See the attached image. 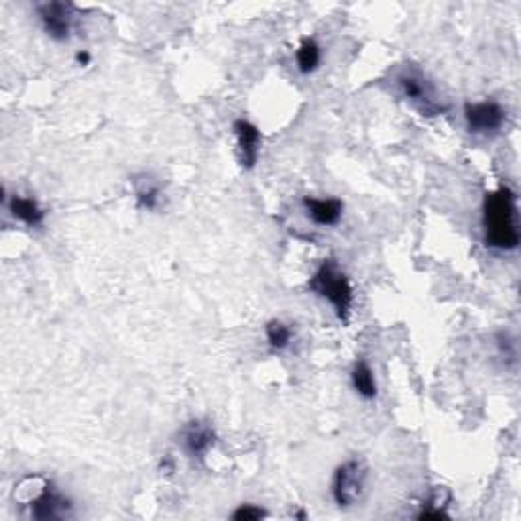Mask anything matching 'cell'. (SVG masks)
<instances>
[{
  "label": "cell",
  "mask_w": 521,
  "mask_h": 521,
  "mask_svg": "<svg viewBox=\"0 0 521 521\" xmlns=\"http://www.w3.org/2000/svg\"><path fill=\"white\" fill-rule=\"evenodd\" d=\"M483 239L485 245L503 253L516 250L521 242L517 195L511 188L501 186L485 194L483 200Z\"/></svg>",
  "instance_id": "cell-1"
},
{
  "label": "cell",
  "mask_w": 521,
  "mask_h": 521,
  "mask_svg": "<svg viewBox=\"0 0 521 521\" xmlns=\"http://www.w3.org/2000/svg\"><path fill=\"white\" fill-rule=\"evenodd\" d=\"M19 499L29 510V517L37 521H56L70 517L73 503L51 479L27 477L19 483Z\"/></svg>",
  "instance_id": "cell-2"
},
{
  "label": "cell",
  "mask_w": 521,
  "mask_h": 521,
  "mask_svg": "<svg viewBox=\"0 0 521 521\" xmlns=\"http://www.w3.org/2000/svg\"><path fill=\"white\" fill-rule=\"evenodd\" d=\"M308 289L333 306L338 320L342 324H349L355 302L353 283H350L349 275L342 272L334 259H324L320 263V267L310 277Z\"/></svg>",
  "instance_id": "cell-3"
},
{
  "label": "cell",
  "mask_w": 521,
  "mask_h": 521,
  "mask_svg": "<svg viewBox=\"0 0 521 521\" xmlns=\"http://www.w3.org/2000/svg\"><path fill=\"white\" fill-rule=\"evenodd\" d=\"M395 82L402 90V96L410 100L424 117H438V114L446 112V104L438 96L434 82L418 67H405L399 72Z\"/></svg>",
  "instance_id": "cell-4"
},
{
  "label": "cell",
  "mask_w": 521,
  "mask_h": 521,
  "mask_svg": "<svg viewBox=\"0 0 521 521\" xmlns=\"http://www.w3.org/2000/svg\"><path fill=\"white\" fill-rule=\"evenodd\" d=\"M369 466L361 458H349L338 466L333 477V499L338 507H355L367 493Z\"/></svg>",
  "instance_id": "cell-5"
},
{
  "label": "cell",
  "mask_w": 521,
  "mask_h": 521,
  "mask_svg": "<svg viewBox=\"0 0 521 521\" xmlns=\"http://www.w3.org/2000/svg\"><path fill=\"white\" fill-rule=\"evenodd\" d=\"M464 123L471 134L475 137H497L503 131L507 111L497 100H480V103L464 104Z\"/></svg>",
  "instance_id": "cell-6"
},
{
  "label": "cell",
  "mask_w": 521,
  "mask_h": 521,
  "mask_svg": "<svg viewBox=\"0 0 521 521\" xmlns=\"http://www.w3.org/2000/svg\"><path fill=\"white\" fill-rule=\"evenodd\" d=\"M37 17L47 37L57 43L70 42L73 33V17H76V6L72 3H57V0H53V3L39 4Z\"/></svg>",
  "instance_id": "cell-7"
},
{
  "label": "cell",
  "mask_w": 521,
  "mask_h": 521,
  "mask_svg": "<svg viewBox=\"0 0 521 521\" xmlns=\"http://www.w3.org/2000/svg\"><path fill=\"white\" fill-rule=\"evenodd\" d=\"M216 440H218V434H216L214 425L206 419H192L180 430L181 448L194 460H204L208 452L216 446Z\"/></svg>",
  "instance_id": "cell-8"
},
{
  "label": "cell",
  "mask_w": 521,
  "mask_h": 521,
  "mask_svg": "<svg viewBox=\"0 0 521 521\" xmlns=\"http://www.w3.org/2000/svg\"><path fill=\"white\" fill-rule=\"evenodd\" d=\"M233 131L236 134V145H239L241 165L250 172V169H255L257 164H259L263 134L259 126L247 119H236L233 123Z\"/></svg>",
  "instance_id": "cell-9"
},
{
  "label": "cell",
  "mask_w": 521,
  "mask_h": 521,
  "mask_svg": "<svg viewBox=\"0 0 521 521\" xmlns=\"http://www.w3.org/2000/svg\"><path fill=\"white\" fill-rule=\"evenodd\" d=\"M302 208L306 212L308 220H312L316 226L333 228L341 225L344 216V202L341 198H314V195H303Z\"/></svg>",
  "instance_id": "cell-10"
},
{
  "label": "cell",
  "mask_w": 521,
  "mask_h": 521,
  "mask_svg": "<svg viewBox=\"0 0 521 521\" xmlns=\"http://www.w3.org/2000/svg\"><path fill=\"white\" fill-rule=\"evenodd\" d=\"M6 208H9L12 218L23 222L25 226L42 228L45 225L47 210L39 204L35 198H31V195L12 194L11 198L6 200Z\"/></svg>",
  "instance_id": "cell-11"
},
{
  "label": "cell",
  "mask_w": 521,
  "mask_h": 521,
  "mask_svg": "<svg viewBox=\"0 0 521 521\" xmlns=\"http://www.w3.org/2000/svg\"><path fill=\"white\" fill-rule=\"evenodd\" d=\"M350 383H353V389L358 397H363L364 402H373L377 399V379H375V371L371 367L369 361L364 358H358L355 361L353 369H350Z\"/></svg>",
  "instance_id": "cell-12"
},
{
  "label": "cell",
  "mask_w": 521,
  "mask_h": 521,
  "mask_svg": "<svg viewBox=\"0 0 521 521\" xmlns=\"http://www.w3.org/2000/svg\"><path fill=\"white\" fill-rule=\"evenodd\" d=\"M295 64H297V70H300V73H303V76H310V73H314L318 67H320L322 47L314 37H306L302 42V45L297 47Z\"/></svg>",
  "instance_id": "cell-13"
},
{
  "label": "cell",
  "mask_w": 521,
  "mask_h": 521,
  "mask_svg": "<svg viewBox=\"0 0 521 521\" xmlns=\"http://www.w3.org/2000/svg\"><path fill=\"white\" fill-rule=\"evenodd\" d=\"M134 204L139 210H145V212H155L164 204V192H161V186L155 184L151 180L139 181L137 188H134Z\"/></svg>",
  "instance_id": "cell-14"
},
{
  "label": "cell",
  "mask_w": 521,
  "mask_h": 521,
  "mask_svg": "<svg viewBox=\"0 0 521 521\" xmlns=\"http://www.w3.org/2000/svg\"><path fill=\"white\" fill-rule=\"evenodd\" d=\"M265 336H267V342L272 350L275 353H281V350H286L289 344L294 341V328L286 324L283 320H269L267 326H265Z\"/></svg>",
  "instance_id": "cell-15"
},
{
  "label": "cell",
  "mask_w": 521,
  "mask_h": 521,
  "mask_svg": "<svg viewBox=\"0 0 521 521\" xmlns=\"http://www.w3.org/2000/svg\"><path fill=\"white\" fill-rule=\"evenodd\" d=\"M450 499V491L444 489V487H438V489L432 493L425 507H422V511L418 513V519H448L450 516L446 513V507H448Z\"/></svg>",
  "instance_id": "cell-16"
},
{
  "label": "cell",
  "mask_w": 521,
  "mask_h": 521,
  "mask_svg": "<svg viewBox=\"0 0 521 521\" xmlns=\"http://www.w3.org/2000/svg\"><path fill=\"white\" fill-rule=\"evenodd\" d=\"M497 349L499 355L505 358V361L516 363L517 361V342L510 333H501L497 336Z\"/></svg>",
  "instance_id": "cell-17"
},
{
  "label": "cell",
  "mask_w": 521,
  "mask_h": 521,
  "mask_svg": "<svg viewBox=\"0 0 521 521\" xmlns=\"http://www.w3.org/2000/svg\"><path fill=\"white\" fill-rule=\"evenodd\" d=\"M230 517H233L234 521H257V519L267 517V511L261 510V507L253 505V503H242V505L236 507Z\"/></svg>",
  "instance_id": "cell-18"
},
{
  "label": "cell",
  "mask_w": 521,
  "mask_h": 521,
  "mask_svg": "<svg viewBox=\"0 0 521 521\" xmlns=\"http://www.w3.org/2000/svg\"><path fill=\"white\" fill-rule=\"evenodd\" d=\"M159 469H161V475H172V472H175V460L172 456H164Z\"/></svg>",
  "instance_id": "cell-19"
},
{
  "label": "cell",
  "mask_w": 521,
  "mask_h": 521,
  "mask_svg": "<svg viewBox=\"0 0 521 521\" xmlns=\"http://www.w3.org/2000/svg\"><path fill=\"white\" fill-rule=\"evenodd\" d=\"M90 64H92V53L90 51L82 50V51L76 53V65L86 67V65H90Z\"/></svg>",
  "instance_id": "cell-20"
},
{
  "label": "cell",
  "mask_w": 521,
  "mask_h": 521,
  "mask_svg": "<svg viewBox=\"0 0 521 521\" xmlns=\"http://www.w3.org/2000/svg\"><path fill=\"white\" fill-rule=\"evenodd\" d=\"M295 517H297V519H308V516H306V513H303V511H300V513H295Z\"/></svg>",
  "instance_id": "cell-21"
}]
</instances>
